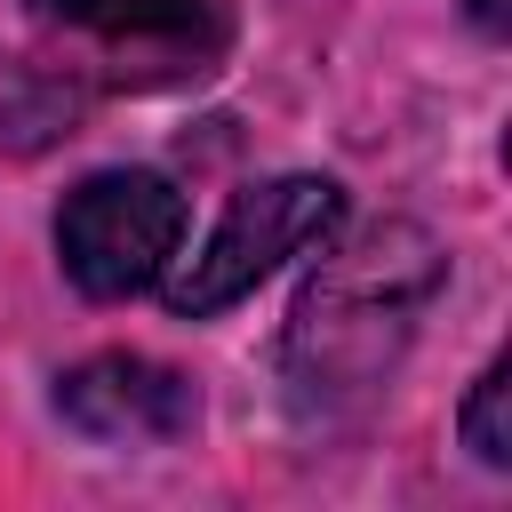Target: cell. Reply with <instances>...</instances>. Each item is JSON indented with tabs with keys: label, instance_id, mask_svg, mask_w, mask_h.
<instances>
[{
	"label": "cell",
	"instance_id": "cell-5",
	"mask_svg": "<svg viewBox=\"0 0 512 512\" xmlns=\"http://www.w3.org/2000/svg\"><path fill=\"white\" fill-rule=\"evenodd\" d=\"M48 24H72V32H96L112 48H160V56H216L224 48V24L232 8L224 0H32Z\"/></svg>",
	"mask_w": 512,
	"mask_h": 512
},
{
	"label": "cell",
	"instance_id": "cell-7",
	"mask_svg": "<svg viewBox=\"0 0 512 512\" xmlns=\"http://www.w3.org/2000/svg\"><path fill=\"white\" fill-rule=\"evenodd\" d=\"M464 8H472V24H480V32H504V0H464Z\"/></svg>",
	"mask_w": 512,
	"mask_h": 512
},
{
	"label": "cell",
	"instance_id": "cell-4",
	"mask_svg": "<svg viewBox=\"0 0 512 512\" xmlns=\"http://www.w3.org/2000/svg\"><path fill=\"white\" fill-rule=\"evenodd\" d=\"M56 416H64L80 440H104V448H168V440H184V432L200 424V392H192L168 360L96 352V360L64 368Z\"/></svg>",
	"mask_w": 512,
	"mask_h": 512
},
{
	"label": "cell",
	"instance_id": "cell-1",
	"mask_svg": "<svg viewBox=\"0 0 512 512\" xmlns=\"http://www.w3.org/2000/svg\"><path fill=\"white\" fill-rule=\"evenodd\" d=\"M440 280H448V256L408 216H384V224L352 232L344 248H328L312 264V280H304V296L288 312V344H280L296 400L304 408L368 400L392 376V360L408 352V336H416L424 304L440 296Z\"/></svg>",
	"mask_w": 512,
	"mask_h": 512
},
{
	"label": "cell",
	"instance_id": "cell-2",
	"mask_svg": "<svg viewBox=\"0 0 512 512\" xmlns=\"http://www.w3.org/2000/svg\"><path fill=\"white\" fill-rule=\"evenodd\" d=\"M184 248V192L160 168H96L56 208V264L80 296H144Z\"/></svg>",
	"mask_w": 512,
	"mask_h": 512
},
{
	"label": "cell",
	"instance_id": "cell-6",
	"mask_svg": "<svg viewBox=\"0 0 512 512\" xmlns=\"http://www.w3.org/2000/svg\"><path fill=\"white\" fill-rule=\"evenodd\" d=\"M504 400H512V368H504V360H488V368L472 376L464 408H456V432H464V448H472L488 472H504V464H512V416H504Z\"/></svg>",
	"mask_w": 512,
	"mask_h": 512
},
{
	"label": "cell",
	"instance_id": "cell-3",
	"mask_svg": "<svg viewBox=\"0 0 512 512\" xmlns=\"http://www.w3.org/2000/svg\"><path fill=\"white\" fill-rule=\"evenodd\" d=\"M344 216V192L328 176H264L240 184L216 216V232L184 256V272L168 280V312L176 320H216L224 304H240L256 280H272L288 256L320 248Z\"/></svg>",
	"mask_w": 512,
	"mask_h": 512
}]
</instances>
